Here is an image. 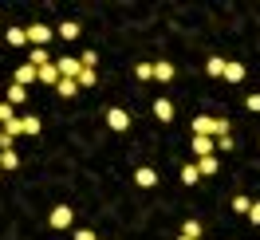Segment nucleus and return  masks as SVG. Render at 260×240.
Listing matches in <instances>:
<instances>
[{
    "label": "nucleus",
    "mask_w": 260,
    "mask_h": 240,
    "mask_svg": "<svg viewBox=\"0 0 260 240\" xmlns=\"http://www.w3.org/2000/svg\"><path fill=\"white\" fill-rule=\"evenodd\" d=\"M55 95H59V98H75V95H79V83H75V79H59V83H55Z\"/></svg>",
    "instance_id": "15"
},
{
    "label": "nucleus",
    "mask_w": 260,
    "mask_h": 240,
    "mask_svg": "<svg viewBox=\"0 0 260 240\" xmlns=\"http://www.w3.org/2000/svg\"><path fill=\"white\" fill-rule=\"evenodd\" d=\"M248 224H260V201H252V209H248Z\"/></svg>",
    "instance_id": "32"
},
{
    "label": "nucleus",
    "mask_w": 260,
    "mask_h": 240,
    "mask_svg": "<svg viewBox=\"0 0 260 240\" xmlns=\"http://www.w3.org/2000/svg\"><path fill=\"white\" fill-rule=\"evenodd\" d=\"M150 111H154L158 122H174V102H170V98H154V102H150Z\"/></svg>",
    "instance_id": "5"
},
{
    "label": "nucleus",
    "mask_w": 260,
    "mask_h": 240,
    "mask_svg": "<svg viewBox=\"0 0 260 240\" xmlns=\"http://www.w3.org/2000/svg\"><path fill=\"white\" fill-rule=\"evenodd\" d=\"M16 165H20L16 150H0V174H4V169H16Z\"/></svg>",
    "instance_id": "20"
},
{
    "label": "nucleus",
    "mask_w": 260,
    "mask_h": 240,
    "mask_svg": "<svg viewBox=\"0 0 260 240\" xmlns=\"http://www.w3.org/2000/svg\"><path fill=\"white\" fill-rule=\"evenodd\" d=\"M75 240H99V236L91 232V228H79V232H75Z\"/></svg>",
    "instance_id": "33"
},
{
    "label": "nucleus",
    "mask_w": 260,
    "mask_h": 240,
    "mask_svg": "<svg viewBox=\"0 0 260 240\" xmlns=\"http://www.w3.org/2000/svg\"><path fill=\"white\" fill-rule=\"evenodd\" d=\"M201 232H205V228H201V221H185V224H181V236H189V240H197Z\"/></svg>",
    "instance_id": "26"
},
{
    "label": "nucleus",
    "mask_w": 260,
    "mask_h": 240,
    "mask_svg": "<svg viewBox=\"0 0 260 240\" xmlns=\"http://www.w3.org/2000/svg\"><path fill=\"white\" fill-rule=\"evenodd\" d=\"M134 181H138L142 189H154V185H158V169H150V165H138V169H134Z\"/></svg>",
    "instance_id": "8"
},
{
    "label": "nucleus",
    "mask_w": 260,
    "mask_h": 240,
    "mask_svg": "<svg viewBox=\"0 0 260 240\" xmlns=\"http://www.w3.org/2000/svg\"><path fill=\"white\" fill-rule=\"evenodd\" d=\"M213 146H217V150H221V154H229V150H233V146H237V138H213Z\"/></svg>",
    "instance_id": "29"
},
{
    "label": "nucleus",
    "mask_w": 260,
    "mask_h": 240,
    "mask_svg": "<svg viewBox=\"0 0 260 240\" xmlns=\"http://www.w3.org/2000/svg\"><path fill=\"white\" fill-rule=\"evenodd\" d=\"M248 209H252V197H244V193H237V197H233V213H241V217H248Z\"/></svg>",
    "instance_id": "23"
},
{
    "label": "nucleus",
    "mask_w": 260,
    "mask_h": 240,
    "mask_svg": "<svg viewBox=\"0 0 260 240\" xmlns=\"http://www.w3.org/2000/svg\"><path fill=\"white\" fill-rule=\"evenodd\" d=\"M12 83H16V87H32V83H36V67L32 63H20L16 71H12Z\"/></svg>",
    "instance_id": "7"
},
{
    "label": "nucleus",
    "mask_w": 260,
    "mask_h": 240,
    "mask_svg": "<svg viewBox=\"0 0 260 240\" xmlns=\"http://www.w3.org/2000/svg\"><path fill=\"white\" fill-rule=\"evenodd\" d=\"M225 83H241L244 79V63H225V75H221Z\"/></svg>",
    "instance_id": "18"
},
{
    "label": "nucleus",
    "mask_w": 260,
    "mask_h": 240,
    "mask_svg": "<svg viewBox=\"0 0 260 240\" xmlns=\"http://www.w3.org/2000/svg\"><path fill=\"white\" fill-rule=\"evenodd\" d=\"M36 83H44V87H55V83H59V71H55V63L36 67Z\"/></svg>",
    "instance_id": "9"
},
{
    "label": "nucleus",
    "mask_w": 260,
    "mask_h": 240,
    "mask_svg": "<svg viewBox=\"0 0 260 240\" xmlns=\"http://www.w3.org/2000/svg\"><path fill=\"white\" fill-rule=\"evenodd\" d=\"M28 63H32V67H44V63H51L48 48H32V55H28Z\"/></svg>",
    "instance_id": "24"
},
{
    "label": "nucleus",
    "mask_w": 260,
    "mask_h": 240,
    "mask_svg": "<svg viewBox=\"0 0 260 240\" xmlns=\"http://www.w3.org/2000/svg\"><path fill=\"white\" fill-rule=\"evenodd\" d=\"M55 71H59V79H75V75L83 71V63L71 59V55H63V59H55Z\"/></svg>",
    "instance_id": "4"
},
{
    "label": "nucleus",
    "mask_w": 260,
    "mask_h": 240,
    "mask_svg": "<svg viewBox=\"0 0 260 240\" xmlns=\"http://www.w3.org/2000/svg\"><path fill=\"white\" fill-rule=\"evenodd\" d=\"M134 79L150 83V79H154V63H138V67H134Z\"/></svg>",
    "instance_id": "28"
},
{
    "label": "nucleus",
    "mask_w": 260,
    "mask_h": 240,
    "mask_svg": "<svg viewBox=\"0 0 260 240\" xmlns=\"http://www.w3.org/2000/svg\"><path fill=\"white\" fill-rule=\"evenodd\" d=\"M244 107H248L252 114H260V95H248V98H244Z\"/></svg>",
    "instance_id": "31"
},
{
    "label": "nucleus",
    "mask_w": 260,
    "mask_h": 240,
    "mask_svg": "<svg viewBox=\"0 0 260 240\" xmlns=\"http://www.w3.org/2000/svg\"><path fill=\"white\" fill-rule=\"evenodd\" d=\"M4 134H8L12 142H16V138H24V126H20V114H16V118H8V122H4Z\"/></svg>",
    "instance_id": "22"
},
{
    "label": "nucleus",
    "mask_w": 260,
    "mask_h": 240,
    "mask_svg": "<svg viewBox=\"0 0 260 240\" xmlns=\"http://www.w3.org/2000/svg\"><path fill=\"white\" fill-rule=\"evenodd\" d=\"M178 240H189V236H178Z\"/></svg>",
    "instance_id": "34"
},
{
    "label": "nucleus",
    "mask_w": 260,
    "mask_h": 240,
    "mask_svg": "<svg viewBox=\"0 0 260 240\" xmlns=\"http://www.w3.org/2000/svg\"><path fill=\"white\" fill-rule=\"evenodd\" d=\"M8 118H16V111H12V107H8V102H0V126H4V122H8Z\"/></svg>",
    "instance_id": "30"
},
{
    "label": "nucleus",
    "mask_w": 260,
    "mask_h": 240,
    "mask_svg": "<svg viewBox=\"0 0 260 240\" xmlns=\"http://www.w3.org/2000/svg\"><path fill=\"white\" fill-rule=\"evenodd\" d=\"M193 165H197V174H201V177H213V174H221V158H217V154H209V158H197Z\"/></svg>",
    "instance_id": "6"
},
{
    "label": "nucleus",
    "mask_w": 260,
    "mask_h": 240,
    "mask_svg": "<svg viewBox=\"0 0 260 240\" xmlns=\"http://www.w3.org/2000/svg\"><path fill=\"white\" fill-rule=\"evenodd\" d=\"M55 32L63 36V40H79V24H75V20H63V24L55 28Z\"/></svg>",
    "instance_id": "21"
},
{
    "label": "nucleus",
    "mask_w": 260,
    "mask_h": 240,
    "mask_svg": "<svg viewBox=\"0 0 260 240\" xmlns=\"http://www.w3.org/2000/svg\"><path fill=\"white\" fill-rule=\"evenodd\" d=\"M189 150H193L197 158H209V154H217V146H213V138H189Z\"/></svg>",
    "instance_id": "10"
},
{
    "label": "nucleus",
    "mask_w": 260,
    "mask_h": 240,
    "mask_svg": "<svg viewBox=\"0 0 260 240\" xmlns=\"http://www.w3.org/2000/svg\"><path fill=\"white\" fill-rule=\"evenodd\" d=\"M24 36H28V48H44V44H51V28L48 24H28V28H24Z\"/></svg>",
    "instance_id": "1"
},
{
    "label": "nucleus",
    "mask_w": 260,
    "mask_h": 240,
    "mask_svg": "<svg viewBox=\"0 0 260 240\" xmlns=\"http://www.w3.org/2000/svg\"><path fill=\"white\" fill-rule=\"evenodd\" d=\"M205 75L221 79V75H225V59H221V55H209V59H205Z\"/></svg>",
    "instance_id": "16"
},
{
    "label": "nucleus",
    "mask_w": 260,
    "mask_h": 240,
    "mask_svg": "<svg viewBox=\"0 0 260 240\" xmlns=\"http://www.w3.org/2000/svg\"><path fill=\"white\" fill-rule=\"evenodd\" d=\"M107 126H111L114 134H126V130H130V111H122V107H111V111H107Z\"/></svg>",
    "instance_id": "3"
},
{
    "label": "nucleus",
    "mask_w": 260,
    "mask_h": 240,
    "mask_svg": "<svg viewBox=\"0 0 260 240\" xmlns=\"http://www.w3.org/2000/svg\"><path fill=\"white\" fill-rule=\"evenodd\" d=\"M20 126H24V134H28V138H36V134L44 130V122H40L36 114H20Z\"/></svg>",
    "instance_id": "14"
},
{
    "label": "nucleus",
    "mask_w": 260,
    "mask_h": 240,
    "mask_svg": "<svg viewBox=\"0 0 260 240\" xmlns=\"http://www.w3.org/2000/svg\"><path fill=\"white\" fill-rule=\"evenodd\" d=\"M197 181H201V174H197V165H193V161H185V165H181V185H189V189H193Z\"/></svg>",
    "instance_id": "17"
},
{
    "label": "nucleus",
    "mask_w": 260,
    "mask_h": 240,
    "mask_svg": "<svg viewBox=\"0 0 260 240\" xmlns=\"http://www.w3.org/2000/svg\"><path fill=\"white\" fill-rule=\"evenodd\" d=\"M229 130H233V122H229L225 114H221V118H213V138H225Z\"/></svg>",
    "instance_id": "25"
},
{
    "label": "nucleus",
    "mask_w": 260,
    "mask_h": 240,
    "mask_svg": "<svg viewBox=\"0 0 260 240\" xmlns=\"http://www.w3.org/2000/svg\"><path fill=\"white\" fill-rule=\"evenodd\" d=\"M75 83H79V87H95V83H99V75L91 71V67H83L79 75H75Z\"/></svg>",
    "instance_id": "27"
},
{
    "label": "nucleus",
    "mask_w": 260,
    "mask_h": 240,
    "mask_svg": "<svg viewBox=\"0 0 260 240\" xmlns=\"http://www.w3.org/2000/svg\"><path fill=\"white\" fill-rule=\"evenodd\" d=\"M193 134L197 138H213V118L209 114H197L193 118Z\"/></svg>",
    "instance_id": "13"
},
{
    "label": "nucleus",
    "mask_w": 260,
    "mask_h": 240,
    "mask_svg": "<svg viewBox=\"0 0 260 240\" xmlns=\"http://www.w3.org/2000/svg\"><path fill=\"white\" fill-rule=\"evenodd\" d=\"M154 79H158V83H174V79H178V71H174V63H166V59H158V63H154Z\"/></svg>",
    "instance_id": "12"
},
{
    "label": "nucleus",
    "mask_w": 260,
    "mask_h": 240,
    "mask_svg": "<svg viewBox=\"0 0 260 240\" xmlns=\"http://www.w3.org/2000/svg\"><path fill=\"white\" fill-rule=\"evenodd\" d=\"M71 221H75L71 205H55V209H51V217H48V224L55 228V232H67V228H71Z\"/></svg>",
    "instance_id": "2"
},
{
    "label": "nucleus",
    "mask_w": 260,
    "mask_h": 240,
    "mask_svg": "<svg viewBox=\"0 0 260 240\" xmlns=\"http://www.w3.org/2000/svg\"><path fill=\"white\" fill-rule=\"evenodd\" d=\"M4 102H8L12 111H16V107H28V87H16V83H12V87H8V98H4Z\"/></svg>",
    "instance_id": "11"
},
{
    "label": "nucleus",
    "mask_w": 260,
    "mask_h": 240,
    "mask_svg": "<svg viewBox=\"0 0 260 240\" xmlns=\"http://www.w3.org/2000/svg\"><path fill=\"white\" fill-rule=\"evenodd\" d=\"M4 40H8L12 48H28V36H24V28H8V32H4Z\"/></svg>",
    "instance_id": "19"
}]
</instances>
